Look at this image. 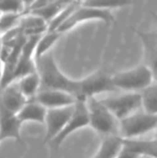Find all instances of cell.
<instances>
[{"instance_id":"obj_29","label":"cell","mask_w":157,"mask_h":158,"mask_svg":"<svg viewBox=\"0 0 157 158\" xmlns=\"http://www.w3.org/2000/svg\"><path fill=\"white\" fill-rule=\"evenodd\" d=\"M1 70H2V66H1V63H0V80H1Z\"/></svg>"},{"instance_id":"obj_24","label":"cell","mask_w":157,"mask_h":158,"mask_svg":"<svg viewBox=\"0 0 157 158\" xmlns=\"http://www.w3.org/2000/svg\"><path fill=\"white\" fill-rule=\"evenodd\" d=\"M1 14H24L25 6L23 0H0Z\"/></svg>"},{"instance_id":"obj_30","label":"cell","mask_w":157,"mask_h":158,"mask_svg":"<svg viewBox=\"0 0 157 158\" xmlns=\"http://www.w3.org/2000/svg\"><path fill=\"white\" fill-rule=\"evenodd\" d=\"M0 48H1V33H0Z\"/></svg>"},{"instance_id":"obj_13","label":"cell","mask_w":157,"mask_h":158,"mask_svg":"<svg viewBox=\"0 0 157 158\" xmlns=\"http://www.w3.org/2000/svg\"><path fill=\"white\" fill-rule=\"evenodd\" d=\"M26 102L27 99L19 92L16 82H12L0 89V106L9 112L17 114Z\"/></svg>"},{"instance_id":"obj_1","label":"cell","mask_w":157,"mask_h":158,"mask_svg":"<svg viewBox=\"0 0 157 158\" xmlns=\"http://www.w3.org/2000/svg\"><path fill=\"white\" fill-rule=\"evenodd\" d=\"M36 70L39 74L41 89L60 90L80 98V80H73L67 77L57 66L54 56L51 52L46 53L39 59L35 60Z\"/></svg>"},{"instance_id":"obj_32","label":"cell","mask_w":157,"mask_h":158,"mask_svg":"<svg viewBox=\"0 0 157 158\" xmlns=\"http://www.w3.org/2000/svg\"><path fill=\"white\" fill-rule=\"evenodd\" d=\"M0 15H1V13H0Z\"/></svg>"},{"instance_id":"obj_17","label":"cell","mask_w":157,"mask_h":158,"mask_svg":"<svg viewBox=\"0 0 157 158\" xmlns=\"http://www.w3.org/2000/svg\"><path fill=\"white\" fill-rule=\"evenodd\" d=\"M122 151V138L118 135L103 137L97 153L92 158H116Z\"/></svg>"},{"instance_id":"obj_31","label":"cell","mask_w":157,"mask_h":158,"mask_svg":"<svg viewBox=\"0 0 157 158\" xmlns=\"http://www.w3.org/2000/svg\"><path fill=\"white\" fill-rule=\"evenodd\" d=\"M140 158H153V157H140Z\"/></svg>"},{"instance_id":"obj_25","label":"cell","mask_w":157,"mask_h":158,"mask_svg":"<svg viewBox=\"0 0 157 158\" xmlns=\"http://www.w3.org/2000/svg\"><path fill=\"white\" fill-rule=\"evenodd\" d=\"M23 14H1L0 15V33H3L19 25Z\"/></svg>"},{"instance_id":"obj_10","label":"cell","mask_w":157,"mask_h":158,"mask_svg":"<svg viewBox=\"0 0 157 158\" xmlns=\"http://www.w3.org/2000/svg\"><path fill=\"white\" fill-rule=\"evenodd\" d=\"M42 106L50 110V109H59L65 106H73L78 99L73 95L68 94L60 90H51V89H41L37 93L34 98Z\"/></svg>"},{"instance_id":"obj_12","label":"cell","mask_w":157,"mask_h":158,"mask_svg":"<svg viewBox=\"0 0 157 158\" xmlns=\"http://www.w3.org/2000/svg\"><path fill=\"white\" fill-rule=\"evenodd\" d=\"M136 35L141 40L143 46V64L149 67L156 74V59H157V32L143 31L134 28Z\"/></svg>"},{"instance_id":"obj_15","label":"cell","mask_w":157,"mask_h":158,"mask_svg":"<svg viewBox=\"0 0 157 158\" xmlns=\"http://www.w3.org/2000/svg\"><path fill=\"white\" fill-rule=\"evenodd\" d=\"M17 26L26 38L40 37L48 31V23L31 13H24Z\"/></svg>"},{"instance_id":"obj_11","label":"cell","mask_w":157,"mask_h":158,"mask_svg":"<svg viewBox=\"0 0 157 158\" xmlns=\"http://www.w3.org/2000/svg\"><path fill=\"white\" fill-rule=\"evenodd\" d=\"M21 127L22 123L16 114L0 106V142L6 139H13L21 145L25 146L21 135Z\"/></svg>"},{"instance_id":"obj_6","label":"cell","mask_w":157,"mask_h":158,"mask_svg":"<svg viewBox=\"0 0 157 158\" xmlns=\"http://www.w3.org/2000/svg\"><path fill=\"white\" fill-rule=\"evenodd\" d=\"M89 21H101L103 23L111 25L115 22V19L112 15L111 11L105 10H98V9L87 8V6H80L72 12V14L67 19V21L56 30L60 32L61 35L65 32H68L69 30L73 29L76 26L80 25L84 22Z\"/></svg>"},{"instance_id":"obj_8","label":"cell","mask_w":157,"mask_h":158,"mask_svg":"<svg viewBox=\"0 0 157 158\" xmlns=\"http://www.w3.org/2000/svg\"><path fill=\"white\" fill-rule=\"evenodd\" d=\"M88 126V114L87 109H86L85 100H78L74 104L73 113L70 116L69 121L65 125L60 132L48 144H50L51 148L54 150H58L59 146L63 144V142L69 137L74 131L82 129L84 127Z\"/></svg>"},{"instance_id":"obj_21","label":"cell","mask_w":157,"mask_h":158,"mask_svg":"<svg viewBox=\"0 0 157 158\" xmlns=\"http://www.w3.org/2000/svg\"><path fill=\"white\" fill-rule=\"evenodd\" d=\"M80 6L98 10L111 11L112 9L124 8L134 3V0H80Z\"/></svg>"},{"instance_id":"obj_26","label":"cell","mask_w":157,"mask_h":158,"mask_svg":"<svg viewBox=\"0 0 157 158\" xmlns=\"http://www.w3.org/2000/svg\"><path fill=\"white\" fill-rule=\"evenodd\" d=\"M57 1H59V0H36V1H35V3L32 4V6H30V8L28 9L26 12H28V11H31V10H36V9L43 8V6H48V4H52V3L57 2Z\"/></svg>"},{"instance_id":"obj_5","label":"cell","mask_w":157,"mask_h":158,"mask_svg":"<svg viewBox=\"0 0 157 158\" xmlns=\"http://www.w3.org/2000/svg\"><path fill=\"white\" fill-rule=\"evenodd\" d=\"M99 100L115 116L118 121L134 114L137 111L142 110L139 93L123 92L121 94H115Z\"/></svg>"},{"instance_id":"obj_20","label":"cell","mask_w":157,"mask_h":158,"mask_svg":"<svg viewBox=\"0 0 157 158\" xmlns=\"http://www.w3.org/2000/svg\"><path fill=\"white\" fill-rule=\"evenodd\" d=\"M141 108L150 114H157V84L154 82L140 93Z\"/></svg>"},{"instance_id":"obj_23","label":"cell","mask_w":157,"mask_h":158,"mask_svg":"<svg viewBox=\"0 0 157 158\" xmlns=\"http://www.w3.org/2000/svg\"><path fill=\"white\" fill-rule=\"evenodd\" d=\"M79 4H80V2L78 0H72L69 4H67V6L48 23V31H56V30L67 21V19L72 14V12L78 8Z\"/></svg>"},{"instance_id":"obj_3","label":"cell","mask_w":157,"mask_h":158,"mask_svg":"<svg viewBox=\"0 0 157 158\" xmlns=\"http://www.w3.org/2000/svg\"><path fill=\"white\" fill-rule=\"evenodd\" d=\"M85 104L88 114V126L103 137L118 135V121L98 98H87L85 99Z\"/></svg>"},{"instance_id":"obj_22","label":"cell","mask_w":157,"mask_h":158,"mask_svg":"<svg viewBox=\"0 0 157 158\" xmlns=\"http://www.w3.org/2000/svg\"><path fill=\"white\" fill-rule=\"evenodd\" d=\"M71 1L72 0H59V1L54 2V3H52V4H48V6H43V8L28 11V12H26V13H31V14L41 17V19H44L48 25V23Z\"/></svg>"},{"instance_id":"obj_2","label":"cell","mask_w":157,"mask_h":158,"mask_svg":"<svg viewBox=\"0 0 157 158\" xmlns=\"http://www.w3.org/2000/svg\"><path fill=\"white\" fill-rule=\"evenodd\" d=\"M111 81L118 92L140 93L156 82V74L149 67L141 64L128 70L111 74Z\"/></svg>"},{"instance_id":"obj_16","label":"cell","mask_w":157,"mask_h":158,"mask_svg":"<svg viewBox=\"0 0 157 158\" xmlns=\"http://www.w3.org/2000/svg\"><path fill=\"white\" fill-rule=\"evenodd\" d=\"M16 115L22 124L26 122H36L38 124L44 125L46 109L35 101L34 99H30L27 100V102L24 104V106Z\"/></svg>"},{"instance_id":"obj_27","label":"cell","mask_w":157,"mask_h":158,"mask_svg":"<svg viewBox=\"0 0 157 158\" xmlns=\"http://www.w3.org/2000/svg\"><path fill=\"white\" fill-rule=\"evenodd\" d=\"M116 158H140V157L136 156V155L131 154V153H129V152H127V151L124 150V148H122V151L119 152V154L118 155Z\"/></svg>"},{"instance_id":"obj_18","label":"cell","mask_w":157,"mask_h":158,"mask_svg":"<svg viewBox=\"0 0 157 158\" xmlns=\"http://www.w3.org/2000/svg\"><path fill=\"white\" fill-rule=\"evenodd\" d=\"M15 82H16L19 92L27 100L34 99L37 93L40 90V86H41V82H40V77L37 71L25 75Z\"/></svg>"},{"instance_id":"obj_28","label":"cell","mask_w":157,"mask_h":158,"mask_svg":"<svg viewBox=\"0 0 157 158\" xmlns=\"http://www.w3.org/2000/svg\"><path fill=\"white\" fill-rule=\"evenodd\" d=\"M35 1H36V0H23V3H24V6H25V12L35 3Z\"/></svg>"},{"instance_id":"obj_4","label":"cell","mask_w":157,"mask_h":158,"mask_svg":"<svg viewBox=\"0 0 157 158\" xmlns=\"http://www.w3.org/2000/svg\"><path fill=\"white\" fill-rule=\"evenodd\" d=\"M157 127V114H150L139 110L118 121V135L122 139L140 138L154 131Z\"/></svg>"},{"instance_id":"obj_7","label":"cell","mask_w":157,"mask_h":158,"mask_svg":"<svg viewBox=\"0 0 157 158\" xmlns=\"http://www.w3.org/2000/svg\"><path fill=\"white\" fill-rule=\"evenodd\" d=\"M105 93H118L111 81V74L103 71H97L88 77L80 80V98L85 100L90 97H97Z\"/></svg>"},{"instance_id":"obj_9","label":"cell","mask_w":157,"mask_h":158,"mask_svg":"<svg viewBox=\"0 0 157 158\" xmlns=\"http://www.w3.org/2000/svg\"><path fill=\"white\" fill-rule=\"evenodd\" d=\"M74 104L70 106H65V108L46 110L45 122H44V126L46 128L45 137H44L43 141L44 144L52 141L65 127L67 122L69 121L70 116L73 113Z\"/></svg>"},{"instance_id":"obj_19","label":"cell","mask_w":157,"mask_h":158,"mask_svg":"<svg viewBox=\"0 0 157 158\" xmlns=\"http://www.w3.org/2000/svg\"><path fill=\"white\" fill-rule=\"evenodd\" d=\"M61 35H63L58 31H46L42 35H40L38 41H37L36 48H35V53H34L35 60L39 59L40 57L45 55L46 53L51 52L52 46L58 41Z\"/></svg>"},{"instance_id":"obj_14","label":"cell","mask_w":157,"mask_h":158,"mask_svg":"<svg viewBox=\"0 0 157 158\" xmlns=\"http://www.w3.org/2000/svg\"><path fill=\"white\" fill-rule=\"evenodd\" d=\"M122 148L139 157L157 158V140L153 139H122Z\"/></svg>"}]
</instances>
